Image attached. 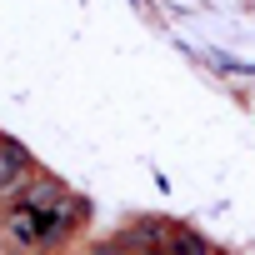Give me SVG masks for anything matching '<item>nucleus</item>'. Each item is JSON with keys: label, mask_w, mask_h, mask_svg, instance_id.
I'll return each instance as SVG.
<instances>
[{"label": "nucleus", "mask_w": 255, "mask_h": 255, "mask_svg": "<svg viewBox=\"0 0 255 255\" xmlns=\"http://www.w3.org/2000/svg\"><path fill=\"white\" fill-rule=\"evenodd\" d=\"M60 225H65V215H40V210L15 205V210H10L5 235H15L20 245H45V240H55V230H60Z\"/></svg>", "instance_id": "f257e3e1"}, {"label": "nucleus", "mask_w": 255, "mask_h": 255, "mask_svg": "<svg viewBox=\"0 0 255 255\" xmlns=\"http://www.w3.org/2000/svg\"><path fill=\"white\" fill-rule=\"evenodd\" d=\"M25 180H30V160H25V150L0 140V200H5V195H15Z\"/></svg>", "instance_id": "f03ea898"}, {"label": "nucleus", "mask_w": 255, "mask_h": 255, "mask_svg": "<svg viewBox=\"0 0 255 255\" xmlns=\"http://www.w3.org/2000/svg\"><path fill=\"white\" fill-rule=\"evenodd\" d=\"M100 255H150V250H140L135 240H115V245H105Z\"/></svg>", "instance_id": "7ed1b4c3"}]
</instances>
